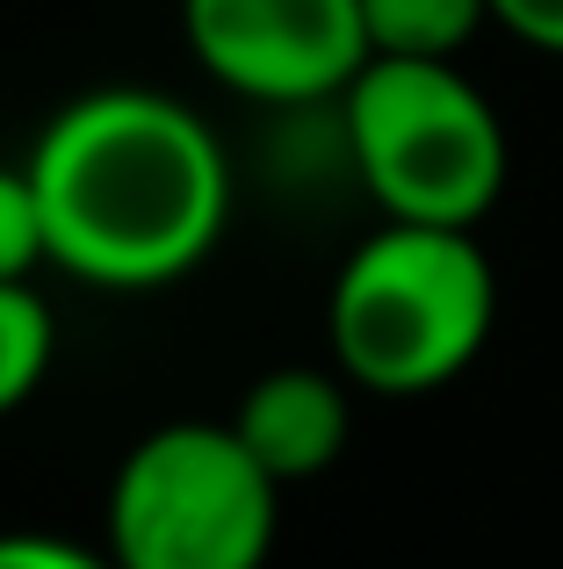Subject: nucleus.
Returning a JSON list of instances; mask_svg holds the SVG:
<instances>
[{
	"label": "nucleus",
	"mask_w": 563,
	"mask_h": 569,
	"mask_svg": "<svg viewBox=\"0 0 563 569\" xmlns=\"http://www.w3.org/2000/svg\"><path fill=\"white\" fill-rule=\"evenodd\" d=\"M51 267L95 289H167L217 246L231 167L188 101L95 87L66 101L29 152Z\"/></svg>",
	"instance_id": "nucleus-1"
},
{
	"label": "nucleus",
	"mask_w": 563,
	"mask_h": 569,
	"mask_svg": "<svg viewBox=\"0 0 563 569\" xmlns=\"http://www.w3.org/2000/svg\"><path fill=\"white\" fill-rule=\"evenodd\" d=\"M498 318V274L477 231L383 223L339 260L325 296L333 368L376 397L448 389L484 353Z\"/></svg>",
	"instance_id": "nucleus-2"
},
{
	"label": "nucleus",
	"mask_w": 563,
	"mask_h": 569,
	"mask_svg": "<svg viewBox=\"0 0 563 569\" xmlns=\"http://www.w3.org/2000/svg\"><path fill=\"white\" fill-rule=\"evenodd\" d=\"M339 138L383 223L477 231L506 188V123L463 66L368 58L339 94Z\"/></svg>",
	"instance_id": "nucleus-3"
},
{
	"label": "nucleus",
	"mask_w": 563,
	"mask_h": 569,
	"mask_svg": "<svg viewBox=\"0 0 563 569\" xmlns=\"http://www.w3.org/2000/svg\"><path fill=\"white\" fill-rule=\"evenodd\" d=\"M275 490L231 426H159L109 483V562L260 569L275 548Z\"/></svg>",
	"instance_id": "nucleus-4"
},
{
	"label": "nucleus",
	"mask_w": 563,
	"mask_h": 569,
	"mask_svg": "<svg viewBox=\"0 0 563 569\" xmlns=\"http://www.w3.org/2000/svg\"><path fill=\"white\" fill-rule=\"evenodd\" d=\"M181 29L217 87L275 109L339 101L368 66L362 0H181Z\"/></svg>",
	"instance_id": "nucleus-5"
},
{
	"label": "nucleus",
	"mask_w": 563,
	"mask_h": 569,
	"mask_svg": "<svg viewBox=\"0 0 563 569\" xmlns=\"http://www.w3.org/2000/svg\"><path fill=\"white\" fill-rule=\"evenodd\" d=\"M347 376H325V368H268L231 411V432L246 440V455L275 476V483H304L325 476L347 447L354 403H347Z\"/></svg>",
	"instance_id": "nucleus-6"
},
{
	"label": "nucleus",
	"mask_w": 563,
	"mask_h": 569,
	"mask_svg": "<svg viewBox=\"0 0 563 569\" xmlns=\"http://www.w3.org/2000/svg\"><path fill=\"white\" fill-rule=\"evenodd\" d=\"M368 22V58H426V66H455L470 51L492 0H362Z\"/></svg>",
	"instance_id": "nucleus-7"
},
{
	"label": "nucleus",
	"mask_w": 563,
	"mask_h": 569,
	"mask_svg": "<svg viewBox=\"0 0 563 569\" xmlns=\"http://www.w3.org/2000/svg\"><path fill=\"white\" fill-rule=\"evenodd\" d=\"M51 368V310L29 281H0V418L37 397Z\"/></svg>",
	"instance_id": "nucleus-8"
},
{
	"label": "nucleus",
	"mask_w": 563,
	"mask_h": 569,
	"mask_svg": "<svg viewBox=\"0 0 563 569\" xmlns=\"http://www.w3.org/2000/svg\"><path fill=\"white\" fill-rule=\"evenodd\" d=\"M51 260V231H43V202L29 167H0V281H29Z\"/></svg>",
	"instance_id": "nucleus-9"
},
{
	"label": "nucleus",
	"mask_w": 563,
	"mask_h": 569,
	"mask_svg": "<svg viewBox=\"0 0 563 569\" xmlns=\"http://www.w3.org/2000/svg\"><path fill=\"white\" fill-rule=\"evenodd\" d=\"M0 569H116L109 548H80L58 533H0Z\"/></svg>",
	"instance_id": "nucleus-10"
},
{
	"label": "nucleus",
	"mask_w": 563,
	"mask_h": 569,
	"mask_svg": "<svg viewBox=\"0 0 563 569\" xmlns=\"http://www.w3.org/2000/svg\"><path fill=\"white\" fill-rule=\"evenodd\" d=\"M492 22L513 29L521 43L563 58V0H492Z\"/></svg>",
	"instance_id": "nucleus-11"
}]
</instances>
